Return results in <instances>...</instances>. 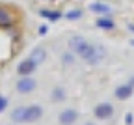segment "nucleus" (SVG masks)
Wrapping results in <instances>:
<instances>
[{"mask_svg":"<svg viewBox=\"0 0 134 125\" xmlns=\"http://www.w3.org/2000/svg\"><path fill=\"white\" fill-rule=\"evenodd\" d=\"M67 45H69V49H71V52H73V54L80 56L82 60H86V56L90 54V50H91V47H93L90 41H86V39H84L82 35H73V38H69Z\"/></svg>","mask_w":134,"mask_h":125,"instance_id":"f257e3e1","label":"nucleus"},{"mask_svg":"<svg viewBox=\"0 0 134 125\" xmlns=\"http://www.w3.org/2000/svg\"><path fill=\"white\" fill-rule=\"evenodd\" d=\"M36 88H37V82H36V79H34L32 75L30 77H21L19 80H17V84H15V90L19 92L21 95L32 93Z\"/></svg>","mask_w":134,"mask_h":125,"instance_id":"f03ea898","label":"nucleus"},{"mask_svg":"<svg viewBox=\"0 0 134 125\" xmlns=\"http://www.w3.org/2000/svg\"><path fill=\"white\" fill-rule=\"evenodd\" d=\"M104 58H106V49L103 45H93L91 50H90V54L86 56V62L91 64V65H97V64L103 62Z\"/></svg>","mask_w":134,"mask_h":125,"instance_id":"7ed1b4c3","label":"nucleus"},{"mask_svg":"<svg viewBox=\"0 0 134 125\" xmlns=\"http://www.w3.org/2000/svg\"><path fill=\"white\" fill-rule=\"evenodd\" d=\"M76 119H78V112H76L75 108H65V110H62L60 116H58V121H60L62 125H73Z\"/></svg>","mask_w":134,"mask_h":125,"instance_id":"20e7f679","label":"nucleus"},{"mask_svg":"<svg viewBox=\"0 0 134 125\" xmlns=\"http://www.w3.org/2000/svg\"><path fill=\"white\" fill-rule=\"evenodd\" d=\"M93 112H95V118H99V119H108L114 114V106L110 103H100V105L95 106Z\"/></svg>","mask_w":134,"mask_h":125,"instance_id":"39448f33","label":"nucleus"},{"mask_svg":"<svg viewBox=\"0 0 134 125\" xmlns=\"http://www.w3.org/2000/svg\"><path fill=\"white\" fill-rule=\"evenodd\" d=\"M36 64H34L30 58H26V60H23L19 65H17V73H19L21 77H30L32 73H34V71H36Z\"/></svg>","mask_w":134,"mask_h":125,"instance_id":"423d86ee","label":"nucleus"},{"mask_svg":"<svg viewBox=\"0 0 134 125\" xmlns=\"http://www.w3.org/2000/svg\"><path fill=\"white\" fill-rule=\"evenodd\" d=\"M43 116V108L39 105H30L26 106V123H34V121H37L41 119Z\"/></svg>","mask_w":134,"mask_h":125,"instance_id":"0eeeda50","label":"nucleus"},{"mask_svg":"<svg viewBox=\"0 0 134 125\" xmlns=\"http://www.w3.org/2000/svg\"><path fill=\"white\" fill-rule=\"evenodd\" d=\"M15 23V15L8 8H0V28H9Z\"/></svg>","mask_w":134,"mask_h":125,"instance_id":"6e6552de","label":"nucleus"},{"mask_svg":"<svg viewBox=\"0 0 134 125\" xmlns=\"http://www.w3.org/2000/svg\"><path fill=\"white\" fill-rule=\"evenodd\" d=\"M30 60L36 64V65L43 64V62L47 60V50H45L43 47H36V49H32V52H30Z\"/></svg>","mask_w":134,"mask_h":125,"instance_id":"1a4fd4ad","label":"nucleus"},{"mask_svg":"<svg viewBox=\"0 0 134 125\" xmlns=\"http://www.w3.org/2000/svg\"><path fill=\"white\" fill-rule=\"evenodd\" d=\"M11 119L15 123H26V106H17V108H13Z\"/></svg>","mask_w":134,"mask_h":125,"instance_id":"9d476101","label":"nucleus"},{"mask_svg":"<svg viewBox=\"0 0 134 125\" xmlns=\"http://www.w3.org/2000/svg\"><path fill=\"white\" fill-rule=\"evenodd\" d=\"M130 93H132V84L119 86V88L115 90V97H117V99H127V97H130Z\"/></svg>","mask_w":134,"mask_h":125,"instance_id":"9b49d317","label":"nucleus"},{"mask_svg":"<svg viewBox=\"0 0 134 125\" xmlns=\"http://www.w3.org/2000/svg\"><path fill=\"white\" fill-rule=\"evenodd\" d=\"M39 15L45 17V19H48V21H58V19H62V13H60V11H54V9H39Z\"/></svg>","mask_w":134,"mask_h":125,"instance_id":"f8f14e48","label":"nucleus"},{"mask_svg":"<svg viewBox=\"0 0 134 125\" xmlns=\"http://www.w3.org/2000/svg\"><path fill=\"white\" fill-rule=\"evenodd\" d=\"M90 9L95 11V13H110V6L103 4V2H93L90 4Z\"/></svg>","mask_w":134,"mask_h":125,"instance_id":"ddd939ff","label":"nucleus"},{"mask_svg":"<svg viewBox=\"0 0 134 125\" xmlns=\"http://www.w3.org/2000/svg\"><path fill=\"white\" fill-rule=\"evenodd\" d=\"M97 26H99V28L112 30V28H114V21H112V19H106V17H103V19H97Z\"/></svg>","mask_w":134,"mask_h":125,"instance_id":"4468645a","label":"nucleus"},{"mask_svg":"<svg viewBox=\"0 0 134 125\" xmlns=\"http://www.w3.org/2000/svg\"><path fill=\"white\" fill-rule=\"evenodd\" d=\"M65 99V90H63V88H54V90H52V101H63Z\"/></svg>","mask_w":134,"mask_h":125,"instance_id":"2eb2a0df","label":"nucleus"},{"mask_svg":"<svg viewBox=\"0 0 134 125\" xmlns=\"http://www.w3.org/2000/svg\"><path fill=\"white\" fill-rule=\"evenodd\" d=\"M82 17V11L80 9H71V11H67L65 13V19H69V21H76Z\"/></svg>","mask_w":134,"mask_h":125,"instance_id":"dca6fc26","label":"nucleus"},{"mask_svg":"<svg viewBox=\"0 0 134 125\" xmlns=\"http://www.w3.org/2000/svg\"><path fill=\"white\" fill-rule=\"evenodd\" d=\"M62 60H63V64H65V65H71V64H75V56L71 54V52H65V54L62 56Z\"/></svg>","mask_w":134,"mask_h":125,"instance_id":"f3484780","label":"nucleus"},{"mask_svg":"<svg viewBox=\"0 0 134 125\" xmlns=\"http://www.w3.org/2000/svg\"><path fill=\"white\" fill-rule=\"evenodd\" d=\"M6 106H8V99L0 95V112H4V108H6Z\"/></svg>","mask_w":134,"mask_h":125,"instance_id":"a211bd4d","label":"nucleus"},{"mask_svg":"<svg viewBox=\"0 0 134 125\" xmlns=\"http://www.w3.org/2000/svg\"><path fill=\"white\" fill-rule=\"evenodd\" d=\"M47 32H48V28H47L45 24H41V26H39V34H41V35H45Z\"/></svg>","mask_w":134,"mask_h":125,"instance_id":"6ab92c4d","label":"nucleus"},{"mask_svg":"<svg viewBox=\"0 0 134 125\" xmlns=\"http://www.w3.org/2000/svg\"><path fill=\"white\" fill-rule=\"evenodd\" d=\"M125 121H127V125H132V114H127L125 116Z\"/></svg>","mask_w":134,"mask_h":125,"instance_id":"aec40b11","label":"nucleus"},{"mask_svg":"<svg viewBox=\"0 0 134 125\" xmlns=\"http://www.w3.org/2000/svg\"><path fill=\"white\" fill-rule=\"evenodd\" d=\"M84 125H95V123H84Z\"/></svg>","mask_w":134,"mask_h":125,"instance_id":"412c9836","label":"nucleus"},{"mask_svg":"<svg viewBox=\"0 0 134 125\" xmlns=\"http://www.w3.org/2000/svg\"><path fill=\"white\" fill-rule=\"evenodd\" d=\"M130 84H132V86H134V77H132V82H130Z\"/></svg>","mask_w":134,"mask_h":125,"instance_id":"4be33fe9","label":"nucleus"},{"mask_svg":"<svg viewBox=\"0 0 134 125\" xmlns=\"http://www.w3.org/2000/svg\"><path fill=\"white\" fill-rule=\"evenodd\" d=\"M130 30H134V24H132V26H130Z\"/></svg>","mask_w":134,"mask_h":125,"instance_id":"5701e85b","label":"nucleus"},{"mask_svg":"<svg viewBox=\"0 0 134 125\" xmlns=\"http://www.w3.org/2000/svg\"><path fill=\"white\" fill-rule=\"evenodd\" d=\"M130 43H132V45H134V39H132V41H130Z\"/></svg>","mask_w":134,"mask_h":125,"instance_id":"b1692460","label":"nucleus"},{"mask_svg":"<svg viewBox=\"0 0 134 125\" xmlns=\"http://www.w3.org/2000/svg\"><path fill=\"white\" fill-rule=\"evenodd\" d=\"M11 125H15V123H11Z\"/></svg>","mask_w":134,"mask_h":125,"instance_id":"393cba45","label":"nucleus"}]
</instances>
